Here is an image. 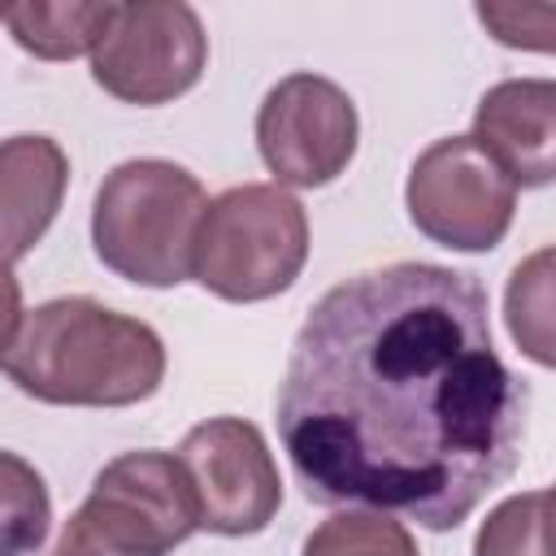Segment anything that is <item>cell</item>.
Segmentation results:
<instances>
[{"instance_id":"obj_1","label":"cell","mask_w":556,"mask_h":556,"mask_svg":"<svg viewBox=\"0 0 556 556\" xmlns=\"http://www.w3.org/2000/svg\"><path fill=\"white\" fill-rule=\"evenodd\" d=\"M530 387L500 361L486 287L395 261L330 287L278 387V434L313 504L456 530L521 460Z\"/></svg>"},{"instance_id":"obj_2","label":"cell","mask_w":556,"mask_h":556,"mask_svg":"<svg viewBox=\"0 0 556 556\" xmlns=\"http://www.w3.org/2000/svg\"><path fill=\"white\" fill-rule=\"evenodd\" d=\"M0 374L30 400L65 408H126L161 391V334L91 295L30 308L0 352Z\"/></svg>"},{"instance_id":"obj_3","label":"cell","mask_w":556,"mask_h":556,"mask_svg":"<svg viewBox=\"0 0 556 556\" xmlns=\"http://www.w3.org/2000/svg\"><path fill=\"white\" fill-rule=\"evenodd\" d=\"M204 204L208 195L191 169L161 156L122 161L96 191V256L126 282L178 287L191 278V243Z\"/></svg>"},{"instance_id":"obj_4","label":"cell","mask_w":556,"mask_h":556,"mask_svg":"<svg viewBox=\"0 0 556 556\" xmlns=\"http://www.w3.org/2000/svg\"><path fill=\"white\" fill-rule=\"evenodd\" d=\"M308 261V213L278 182H243L204 204L191 278L230 304L282 295Z\"/></svg>"},{"instance_id":"obj_5","label":"cell","mask_w":556,"mask_h":556,"mask_svg":"<svg viewBox=\"0 0 556 556\" xmlns=\"http://www.w3.org/2000/svg\"><path fill=\"white\" fill-rule=\"evenodd\" d=\"M200 530L191 478L174 452H122L109 460L91 495L65 521L61 539L78 556H169Z\"/></svg>"},{"instance_id":"obj_6","label":"cell","mask_w":556,"mask_h":556,"mask_svg":"<svg viewBox=\"0 0 556 556\" xmlns=\"http://www.w3.org/2000/svg\"><path fill=\"white\" fill-rule=\"evenodd\" d=\"M208 65V35L182 0L113 4L91 48V78L122 104H169L187 96Z\"/></svg>"},{"instance_id":"obj_7","label":"cell","mask_w":556,"mask_h":556,"mask_svg":"<svg viewBox=\"0 0 556 556\" xmlns=\"http://www.w3.org/2000/svg\"><path fill=\"white\" fill-rule=\"evenodd\" d=\"M404 204L408 222L430 243L452 252H491L513 226L517 187L473 148L469 135H447L413 161Z\"/></svg>"},{"instance_id":"obj_8","label":"cell","mask_w":556,"mask_h":556,"mask_svg":"<svg viewBox=\"0 0 556 556\" xmlns=\"http://www.w3.org/2000/svg\"><path fill=\"white\" fill-rule=\"evenodd\" d=\"M352 96L321 74H287L256 109V148L278 187H326L356 156Z\"/></svg>"},{"instance_id":"obj_9","label":"cell","mask_w":556,"mask_h":556,"mask_svg":"<svg viewBox=\"0 0 556 556\" xmlns=\"http://www.w3.org/2000/svg\"><path fill=\"white\" fill-rule=\"evenodd\" d=\"M178 460L200 504V530L261 534L282 508V478L265 434L243 417H208L178 443Z\"/></svg>"},{"instance_id":"obj_10","label":"cell","mask_w":556,"mask_h":556,"mask_svg":"<svg viewBox=\"0 0 556 556\" xmlns=\"http://www.w3.org/2000/svg\"><path fill=\"white\" fill-rule=\"evenodd\" d=\"M469 139L513 187H547L556 174V83H495L473 109Z\"/></svg>"},{"instance_id":"obj_11","label":"cell","mask_w":556,"mask_h":556,"mask_svg":"<svg viewBox=\"0 0 556 556\" xmlns=\"http://www.w3.org/2000/svg\"><path fill=\"white\" fill-rule=\"evenodd\" d=\"M70 156L52 135L0 139V265L22 261L56 222Z\"/></svg>"},{"instance_id":"obj_12","label":"cell","mask_w":556,"mask_h":556,"mask_svg":"<svg viewBox=\"0 0 556 556\" xmlns=\"http://www.w3.org/2000/svg\"><path fill=\"white\" fill-rule=\"evenodd\" d=\"M113 4H48V0H22L0 4V22L9 26L13 43L39 61H74L96 48Z\"/></svg>"},{"instance_id":"obj_13","label":"cell","mask_w":556,"mask_h":556,"mask_svg":"<svg viewBox=\"0 0 556 556\" xmlns=\"http://www.w3.org/2000/svg\"><path fill=\"white\" fill-rule=\"evenodd\" d=\"M52 530V500L30 460L0 452V556H30Z\"/></svg>"},{"instance_id":"obj_14","label":"cell","mask_w":556,"mask_h":556,"mask_svg":"<svg viewBox=\"0 0 556 556\" xmlns=\"http://www.w3.org/2000/svg\"><path fill=\"white\" fill-rule=\"evenodd\" d=\"M300 556H421L400 517L348 508L326 517L300 547Z\"/></svg>"},{"instance_id":"obj_15","label":"cell","mask_w":556,"mask_h":556,"mask_svg":"<svg viewBox=\"0 0 556 556\" xmlns=\"http://www.w3.org/2000/svg\"><path fill=\"white\" fill-rule=\"evenodd\" d=\"M504 317L517 348L547 369L552 365V248H539L526 265L513 269Z\"/></svg>"},{"instance_id":"obj_16","label":"cell","mask_w":556,"mask_h":556,"mask_svg":"<svg viewBox=\"0 0 556 556\" xmlns=\"http://www.w3.org/2000/svg\"><path fill=\"white\" fill-rule=\"evenodd\" d=\"M552 491L508 495L473 534V556H552Z\"/></svg>"},{"instance_id":"obj_17","label":"cell","mask_w":556,"mask_h":556,"mask_svg":"<svg viewBox=\"0 0 556 556\" xmlns=\"http://www.w3.org/2000/svg\"><path fill=\"white\" fill-rule=\"evenodd\" d=\"M543 9H547V4H534V9H517V4H478V17H482V26H486L500 43H508V48L547 52V48H552V35L526 26V22H534Z\"/></svg>"},{"instance_id":"obj_18","label":"cell","mask_w":556,"mask_h":556,"mask_svg":"<svg viewBox=\"0 0 556 556\" xmlns=\"http://www.w3.org/2000/svg\"><path fill=\"white\" fill-rule=\"evenodd\" d=\"M22 317H26L22 313V282H17V274L9 265H0V352L13 343Z\"/></svg>"},{"instance_id":"obj_19","label":"cell","mask_w":556,"mask_h":556,"mask_svg":"<svg viewBox=\"0 0 556 556\" xmlns=\"http://www.w3.org/2000/svg\"><path fill=\"white\" fill-rule=\"evenodd\" d=\"M48 556H78V552H74V547H65V543H56V547H52Z\"/></svg>"}]
</instances>
